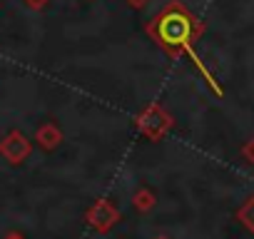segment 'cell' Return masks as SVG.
Returning a JSON list of instances; mask_svg holds the SVG:
<instances>
[{
  "mask_svg": "<svg viewBox=\"0 0 254 239\" xmlns=\"http://www.w3.org/2000/svg\"><path fill=\"white\" fill-rule=\"evenodd\" d=\"M145 33L147 38L162 50L167 53L172 60H180V58H190V62L199 70V75L204 77L207 87L217 95V97H224V90L222 85L217 82V77L207 70V65L199 60L197 55V40L204 35V23L182 3V0H170V3L155 13L147 23H145Z\"/></svg>",
  "mask_w": 254,
  "mask_h": 239,
  "instance_id": "1",
  "label": "cell"
},
{
  "mask_svg": "<svg viewBox=\"0 0 254 239\" xmlns=\"http://www.w3.org/2000/svg\"><path fill=\"white\" fill-rule=\"evenodd\" d=\"M135 127L150 142H162L170 135V130H175V115L162 102L152 100L135 115Z\"/></svg>",
  "mask_w": 254,
  "mask_h": 239,
  "instance_id": "2",
  "label": "cell"
},
{
  "mask_svg": "<svg viewBox=\"0 0 254 239\" xmlns=\"http://www.w3.org/2000/svg\"><path fill=\"white\" fill-rule=\"evenodd\" d=\"M122 219L120 209L107 199V197H100L95 204H90V209L85 212V222L97 232V234H107L117 227V222Z\"/></svg>",
  "mask_w": 254,
  "mask_h": 239,
  "instance_id": "3",
  "label": "cell"
},
{
  "mask_svg": "<svg viewBox=\"0 0 254 239\" xmlns=\"http://www.w3.org/2000/svg\"><path fill=\"white\" fill-rule=\"evenodd\" d=\"M33 152V142L25 137V132L20 130H10L3 140H0V157L8 160L10 165H23Z\"/></svg>",
  "mask_w": 254,
  "mask_h": 239,
  "instance_id": "4",
  "label": "cell"
},
{
  "mask_svg": "<svg viewBox=\"0 0 254 239\" xmlns=\"http://www.w3.org/2000/svg\"><path fill=\"white\" fill-rule=\"evenodd\" d=\"M63 130L55 125V122H43L38 130H35V142H38V147L40 150H45V152H55L60 145H63Z\"/></svg>",
  "mask_w": 254,
  "mask_h": 239,
  "instance_id": "5",
  "label": "cell"
},
{
  "mask_svg": "<svg viewBox=\"0 0 254 239\" xmlns=\"http://www.w3.org/2000/svg\"><path fill=\"white\" fill-rule=\"evenodd\" d=\"M130 202H132V209H135V212L147 214V212H152V209L157 207V194H155L150 187H140V189L132 192Z\"/></svg>",
  "mask_w": 254,
  "mask_h": 239,
  "instance_id": "6",
  "label": "cell"
},
{
  "mask_svg": "<svg viewBox=\"0 0 254 239\" xmlns=\"http://www.w3.org/2000/svg\"><path fill=\"white\" fill-rule=\"evenodd\" d=\"M234 219L249 232V234H254V192L242 202V207L234 212Z\"/></svg>",
  "mask_w": 254,
  "mask_h": 239,
  "instance_id": "7",
  "label": "cell"
},
{
  "mask_svg": "<svg viewBox=\"0 0 254 239\" xmlns=\"http://www.w3.org/2000/svg\"><path fill=\"white\" fill-rule=\"evenodd\" d=\"M239 155H242V160H244V162L254 165V137H249V140H247V142L242 145Z\"/></svg>",
  "mask_w": 254,
  "mask_h": 239,
  "instance_id": "8",
  "label": "cell"
},
{
  "mask_svg": "<svg viewBox=\"0 0 254 239\" xmlns=\"http://www.w3.org/2000/svg\"><path fill=\"white\" fill-rule=\"evenodd\" d=\"M23 3L28 5V8H33V10H43V8H48L53 0H23Z\"/></svg>",
  "mask_w": 254,
  "mask_h": 239,
  "instance_id": "9",
  "label": "cell"
},
{
  "mask_svg": "<svg viewBox=\"0 0 254 239\" xmlns=\"http://www.w3.org/2000/svg\"><path fill=\"white\" fill-rule=\"evenodd\" d=\"M152 3V0H127V5H130L132 10H142V8H147Z\"/></svg>",
  "mask_w": 254,
  "mask_h": 239,
  "instance_id": "10",
  "label": "cell"
},
{
  "mask_svg": "<svg viewBox=\"0 0 254 239\" xmlns=\"http://www.w3.org/2000/svg\"><path fill=\"white\" fill-rule=\"evenodd\" d=\"M5 239H25V237L18 234V232H10V234H5Z\"/></svg>",
  "mask_w": 254,
  "mask_h": 239,
  "instance_id": "11",
  "label": "cell"
},
{
  "mask_svg": "<svg viewBox=\"0 0 254 239\" xmlns=\"http://www.w3.org/2000/svg\"><path fill=\"white\" fill-rule=\"evenodd\" d=\"M152 239H172V237H167V234H157V237H152Z\"/></svg>",
  "mask_w": 254,
  "mask_h": 239,
  "instance_id": "12",
  "label": "cell"
}]
</instances>
